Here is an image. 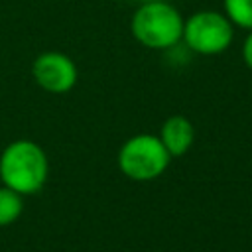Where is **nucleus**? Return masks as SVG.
<instances>
[{"label": "nucleus", "instance_id": "f257e3e1", "mask_svg": "<svg viewBox=\"0 0 252 252\" xmlns=\"http://www.w3.org/2000/svg\"><path fill=\"white\" fill-rule=\"evenodd\" d=\"M0 177L16 193L37 191L47 177V159L43 150L28 140L10 144L0 158Z\"/></svg>", "mask_w": 252, "mask_h": 252}, {"label": "nucleus", "instance_id": "f03ea898", "mask_svg": "<svg viewBox=\"0 0 252 252\" xmlns=\"http://www.w3.org/2000/svg\"><path fill=\"white\" fill-rule=\"evenodd\" d=\"M183 24L181 14L163 0L146 2L132 18V32L140 43L154 49H163L181 39Z\"/></svg>", "mask_w": 252, "mask_h": 252}, {"label": "nucleus", "instance_id": "7ed1b4c3", "mask_svg": "<svg viewBox=\"0 0 252 252\" xmlns=\"http://www.w3.org/2000/svg\"><path fill=\"white\" fill-rule=\"evenodd\" d=\"M169 163V152L161 144L159 138L150 134H140L130 138L120 154H118V165L120 169L138 181H146L152 177H158Z\"/></svg>", "mask_w": 252, "mask_h": 252}, {"label": "nucleus", "instance_id": "20e7f679", "mask_svg": "<svg viewBox=\"0 0 252 252\" xmlns=\"http://www.w3.org/2000/svg\"><path fill=\"white\" fill-rule=\"evenodd\" d=\"M183 37L193 51L213 55L228 47L232 28L228 20L217 12H199L183 24Z\"/></svg>", "mask_w": 252, "mask_h": 252}, {"label": "nucleus", "instance_id": "39448f33", "mask_svg": "<svg viewBox=\"0 0 252 252\" xmlns=\"http://www.w3.org/2000/svg\"><path fill=\"white\" fill-rule=\"evenodd\" d=\"M35 81L49 93H65L77 81L75 63L63 53H43L33 63Z\"/></svg>", "mask_w": 252, "mask_h": 252}, {"label": "nucleus", "instance_id": "423d86ee", "mask_svg": "<svg viewBox=\"0 0 252 252\" xmlns=\"http://www.w3.org/2000/svg\"><path fill=\"white\" fill-rule=\"evenodd\" d=\"M193 126L183 116H171L165 120L161 128V144L169 152V156H181L193 144Z\"/></svg>", "mask_w": 252, "mask_h": 252}, {"label": "nucleus", "instance_id": "0eeeda50", "mask_svg": "<svg viewBox=\"0 0 252 252\" xmlns=\"http://www.w3.org/2000/svg\"><path fill=\"white\" fill-rule=\"evenodd\" d=\"M22 197L20 193H16L10 187H2L0 189V224H8L12 220H16L22 213Z\"/></svg>", "mask_w": 252, "mask_h": 252}, {"label": "nucleus", "instance_id": "6e6552de", "mask_svg": "<svg viewBox=\"0 0 252 252\" xmlns=\"http://www.w3.org/2000/svg\"><path fill=\"white\" fill-rule=\"evenodd\" d=\"M224 10L234 24L252 28V0H224Z\"/></svg>", "mask_w": 252, "mask_h": 252}, {"label": "nucleus", "instance_id": "1a4fd4ad", "mask_svg": "<svg viewBox=\"0 0 252 252\" xmlns=\"http://www.w3.org/2000/svg\"><path fill=\"white\" fill-rule=\"evenodd\" d=\"M242 53H244V59H246V63L252 67V33L246 37V41H244V49H242Z\"/></svg>", "mask_w": 252, "mask_h": 252}, {"label": "nucleus", "instance_id": "9d476101", "mask_svg": "<svg viewBox=\"0 0 252 252\" xmlns=\"http://www.w3.org/2000/svg\"><path fill=\"white\" fill-rule=\"evenodd\" d=\"M146 2H159V0H146Z\"/></svg>", "mask_w": 252, "mask_h": 252}]
</instances>
